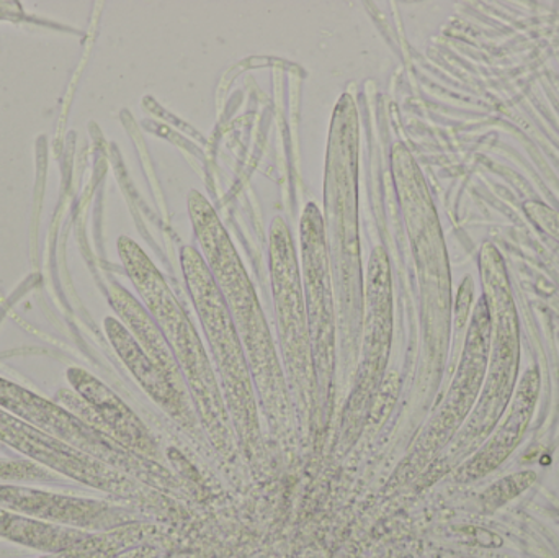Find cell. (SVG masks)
<instances>
[{"label": "cell", "mask_w": 559, "mask_h": 558, "mask_svg": "<svg viewBox=\"0 0 559 558\" xmlns=\"http://www.w3.org/2000/svg\"><path fill=\"white\" fill-rule=\"evenodd\" d=\"M187 203L197 241L202 246L205 256L203 259L235 321L259 392L265 402L267 399L269 402H277L280 409H285V382L277 351L245 265L212 203L199 190L189 193Z\"/></svg>", "instance_id": "1"}, {"label": "cell", "mask_w": 559, "mask_h": 558, "mask_svg": "<svg viewBox=\"0 0 559 558\" xmlns=\"http://www.w3.org/2000/svg\"><path fill=\"white\" fill-rule=\"evenodd\" d=\"M118 251L151 317L169 343L180 370L186 376L187 385L192 390L200 412H203V419L210 435L216 438V444L222 451L233 449L228 416H226L215 372L192 321L187 318L186 311L174 297L156 265L150 261L136 242L131 241L130 238H120Z\"/></svg>", "instance_id": "2"}, {"label": "cell", "mask_w": 559, "mask_h": 558, "mask_svg": "<svg viewBox=\"0 0 559 558\" xmlns=\"http://www.w3.org/2000/svg\"><path fill=\"white\" fill-rule=\"evenodd\" d=\"M180 262L236 425L242 428L246 442H254L258 438V418L251 369L235 321L202 254L193 246H183Z\"/></svg>", "instance_id": "3"}, {"label": "cell", "mask_w": 559, "mask_h": 558, "mask_svg": "<svg viewBox=\"0 0 559 558\" xmlns=\"http://www.w3.org/2000/svg\"><path fill=\"white\" fill-rule=\"evenodd\" d=\"M271 272L283 360L298 389L308 395L316 379L311 336L295 242L283 218H275L271 226Z\"/></svg>", "instance_id": "4"}, {"label": "cell", "mask_w": 559, "mask_h": 558, "mask_svg": "<svg viewBox=\"0 0 559 558\" xmlns=\"http://www.w3.org/2000/svg\"><path fill=\"white\" fill-rule=\"evenodd\" d=\"M305 304L311 336L312 360L318 379L328 382L334 372V305L324 219L316 203H308L301 223Z\"/></svg>", "instance_id": "5"}, {"label": "cell", "mask_w": 559, "mask_h": 558, "mask_svg": "<svg viewBox=\"0 0 559 558\" xmlns=\"http://www.w3.org/2000/svg\"><path fill=\"white\" fill-rule=\"evenodd\" d=\"M0 406L28 425H35L39 431L59 439L91 458L94 455L100 462H111V464L120 462L128 467L133 464V459L124 455L118 444L110 441V438L100 429L85 425L84 419L71 415L68 409L51 405L41 396L33 395L3 379H0Z\"/></svg>", "instance_id": "6"}, {"label": "cell", "mask_w": 559, "mask_h": 558, "mask_svg": "<svg viewBox=\"0 0 559 558\" xmlns=\"http://www.w3.org/2000/svg\"><path fill=\"white\" fill-rule=\"evenodd\" d=\"M68 377L75 392L81 395L75 396L71 392L59 393V399L68 408L78 409L81 418L94 428L98 423L105 435L110 432L128 449L144 455H156V444L143 423L114 392L84 370L71 369Z\"/></svg>", "instance_id": "7"}, {"label": "cell", "mask_w": 559, "mask_h": 558, "mask_svg": "<svg viewBox=\"0 0 559 558\" xmlns=\"http://www.w3.org/2000/svg\"><path fill=\"white\" fill-rule=\"evenodd\" d=\"M0 441L68 477L78 478L94 487H107L111 484L114 474L100 461H95L91 455L64 444L38 428H33L23 419L7 415L3 409H0Z\"/></svg>", "instance_id": "8"}, {"label": "cell", "mask_w": 559, "mask_h": 558, "mask_svg": "<svg viewBox=\"0 0 559 558\" xmlns=\"http://www.w3.org/2000/svg\"><path fill=\"white\" fill-rule=\"evenodd\" d=\"M391 340L390 262L383 248H377L368 265V314L365 324L364 364L361 379L370 389L386 366Z\"/></svg>", "instance_id": "9"}, {"label": "cell", "mask_w": 559, "mask_h": 558, "mask_svg": "<svg viewBox=\"0 0 559 558\" xmlns=\"http://www.w3.org/2000/svg\"><path fill=\"white\" fill-rule=\"evenodd\" d=\"M105 330L111 344L117 349L128 369L136 377L144 390L150 393L154 402L159 403L167 413L177 419H183L187 415V396L182 395L173 385L166 373L153 363L144 353L143 347L134 340L133 334L115 318L105 320Z\"/></svg>", "instance_id": "10"}, {"label": "cell", "mask_w": 559, "mask_h": 558, "mask_svg": "<svg viewBox=\"0 0 559 558\" xmlns=\"http://www.w3.org/2000/svg\"><path fill=\"white\" fill-rule=\"evenodd\" d=\"M110 298L115 310L123 318L124 323L133 333L134 340L143 347L147 357L166 373L173 385L187 396L182 370H180L179 363L154 318H151L146 308L138 304L133 295L128 294L120 285L111 287Z\"/></svg>", "instance_id": "11"}, {"label": "cell", "mask_w": 559, "mask_h": 558, "mask_svg": "<svg viewBox=\"0 0 559 558\" xmlns=\"http://www.w3.org/2000/svg\"><path fill=\"white\" fill-rule=\"evenodd\" d=\"M0 507L41 518V520L74 524V526H95L102 517L107 514L104 507L91 501L72 500V498L45 494V491L3 487V485H0Z\"/></svg>", "instance_id": "12"}, {"label": "cell", "mask_w": 559, "mask_h": 558, "mask_svg": "<svg viewBox=\"0 0 559 558\" xmlns=\"http://www.w3.org/2000/svg\"><path fill=\"white\" fill-rule=\"evenodd\" d=\"M0 536L49 553L85 554L94 544L92 536L79 531L26 520L3 510H0Z\"/></svg>", "instance_id": "13"}, {"label": "cell", "mask_w": 559, "mask_h": 558, "mask_svg": "<svg viewBox=\"0 0 559 558\" xmlns=\"http://www.w3.org/2000/svg\"><path fill=\"white\" fill-rule=\"evenodd\" d=\"M49 474L32 462L0 461V480H49Z\"/></svg>", "instance_id": "14"}, {"label": "cell", "mask_w": 559, "mask_h": 558, "mask_svg": "<svg viewBox=\"0 0 559 558\" xmlns=\"http://www.w3.org/2000/svg\"><path fill=\"white\" fill-rule=\"evenodd\" d=\"M525 212L535 226L559 242V212L557 210L550 209L544 203L531 202L525 205Z\"/></svg>", "instance_id": "15"}, {"label": "cell", "mask_w": 559, "mask_h": 558, "mask_svg": "<svg viewBox=\"0 0 559 558\" xmlns=\"http://www.w3.org/2000/svg\"><path fill=\"white\" fill-rule=\"evenodd\" d=\"M58 558H81V556H71V554H69V556H66V557H58Z\"/></svg>", "instance_id": "16"}]
</instances>
